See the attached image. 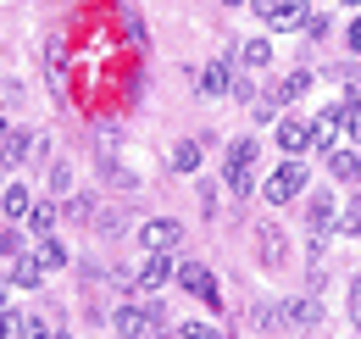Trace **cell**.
I'll use <instances>...</instances> for the list:
<instances>
[{
    "mask_svg": "<svg viewBox=\"0 0 361 339\" xmlns=\"http://www.w3.org/2000/svg\"><path fill=\"white\" fill-rule=\"evenodd\" d=\"M173 278H178V284H183L195 300H200V306H212V311L223 306V290H217L212 267H200V261H178V273H173Z\"/></svg>",
    "mask_w": 361,
    "mask_h": 339,
    "instance_id": "6da1fadb",
    "label": "cell"
},
{
    "mask_svg": "<svg viewBox=\"0 0 361 339\" xmlns=\"http://www.w3.org/2000/svg\"><path fill=\"white\" fill-rule=\"evenodd\" d=\"M306 178H312V172H306V162H283V167L262 184V195H267L272 206H283V201H295V195L306 189Z\"/></svg>",
    "mask_w": 361,
    "mask_h": 339,
    "instance_id": "7a4b0ae2",
    "label": "cell"
},
{
    "mask_svg": "<svg viewBox=\"0 0 361 339\" xmlns=\"http://www.w3.org/2000/svg\"><path fill=\"white\" fill-rule=\"evenodd\" d=\"M139 245H145V251L173 256V251L183 245V222H178V217H150V222L139 228Z\"/></svg>",
    "mask_w": 361,
    "mask_h": 339,
    "instance_id": "3957f363",
    "label": "cell"
},
{
    "mask_svg": "<svg viewBox=\"0 0 361 339\" xmlns=\"http://www.w3.org/2000/svg\"><path fill=\"white\" fill-rule=\"evenodd\" d=\"M278 323H295V328H322V300H317V295L283 300V306H278Z\"/></svg>",
    "mask_w": 361,
    "mask_h": 339,
    "instance_id": "277c9868",
    "label": "cell"
},
{
    "mask_svg": "<svg viewBox=\"0 0 361 339\" xmlns=\"http://www.w3.org/2000/svg\"><path fill=\"white\" fill-rule=\"evenodd\" d=\"M34 145H39V139H34L28 128H6V139H0V162H6V167L34 162Z\"/></svg>",
    "mask_w": 361,
    "mask_h": 339,
    "instance_id": "5b68a950",
    "label": "cell"
},
{
    "mask_svg": "<svg viewBox=\"0 0 361 339\" xmlns=\"http://www.w3.org/2000/svg\"><path fill=\"white\" fill-rule=\"evenodd\" d=\"M312 23V6L306 0H278V11H272L267 28H278V34H295V28H306Z\"/></svg>",
    "mask_w": 361,
    "mask_h": 339,
    "instance_id": "8992f818",
    "label": "cell"
},
{
    "mask_svg": "<svg viewBox=\"0 0 361 339\" xmlns=\"http://www.w3.org/2000/svg\"><path fill=\"white\" fill-rule=\"evenodd\" d=\"M11 284H17V290H39V284H45V261L34 251L11 256Z\"/></svg>",
    "mask_w": 361,
    "mask_h": 339,
    "instance_id": "52a82bcc",
    "label": "cell"
},
{
    "mask_svg": "<svg viewBox=\"0 0 361 339\" xmlns=\"http://www.w3.org/2000/svg\"><path fill=\"white\" fill-rule=\"evenodd\" d=\"M195 84H200V95H212V100H217V95H233V67H228V61H206Z\"/></svg>",
    "mask_w": 361,
    "mask_h": 339,
    "instance_id": "ba28073f",
    "label": "cell"
},
{
    "mask_svg": "<svg viewBox=\"0 0 361 339\" xmlns=\"http://www.w3.org/2000/svg\"><path fill=\"white\" fill-rule=\"evenodd\" d=\"M173 273H178V267H173V261H167V256L161 251H145V267H139V290H161V284H167V278H173Z\"/></svg>",
    "mask_w": 361,
    "mask_h": 339,
    "instance_id": "9c48e42d",
    "label": "cell"
},
{
    "mask_svg": "<svg viewBox=\"0 0 361 339\" xmlns=\"http://www.w3.org/2000/svg\"><path fill=\"white\" fill-rule=\"evenodd\" d=\"M278 145H283L289 156L312 150V123H300V117H278Z\"/></svg>",
    "mask_w": 361,
    "mask_h": 339,
    "instance_id": "30bf717a",
    "label": "cell"
},
{
    "mask_svg": "<svg viewBox=\"0 0 361 339\" xmlns=\"http://www.w3.org/2000/svg\"><path fill=\"white\" fill-rule=\"evenodd\" d=\"M145 328H150V311H145V306H117V311H111V334L139 339Z\"/></svg>",
    "mask_w": 361,
    "mask_h": 339,
    "instance_id": "8fae6325",
    "label": "cell"
},
{
    "mask_svg": "<svg viewBox=\"0 0 361 339\" xmlns=\"http://www.w3.org/2000/svg\"><path fill=\"white\" fill-rule=\"evenodd\" d=\"M0 212H6V222H17V217L34 212V195H28L23 184H6V189H0Z\"/></svg>",
    "mask_w": 361,
    "mask_h": 339,
    "instance_id": "7c38bea8",
    "label": "cell"
},
{
    "mask_svg": "<svg viewBox=\"0 0 361 339\" xmlns=\"http://www.w3.org/2000/svg\"><path fill=\"white\" fill-rule=\"evenodd\" d=\"M23 222H28L34 239H50V234H56V206H50V201H34V212L23 217Z\"/></svg>",
    "mask_w": 361,
    "mask_h": 339,
    "instance_id": "4fadbf2b",
    "label": "cell"
},
{
    "mask_svg": "<svg viewBox=\"0 0 361 339\" xmlns=\"http://www.w3.org/2000/svg\"><path fill=\"white\" fill-rule=\"evenodd\" d=\"M328 172H334L339 184H350V178H361V156L356 150H334V156H328Z\"/></svg>",
    "mask_w": 361,
    "mask_h": 339,
    "instance_id": "5bb4252c",
    "label": "cell"
},
{
    "mask_svg": "<svg viewBox=\"0 0 361 339\" xmlns=\"http://www.w3.org/2000/svg\"><path fill=\"white\" fill-rule=\"evenodd\" d=\"M306 222H312L317 234H328V228L339 222V212H334V195H322V201H312V212H306Z\"/></svg>",
    "mask_w": 361,
    "mask_h": 339,
    "instance_id": "9a60e30c",
    "label": "cell"
},
{
    "mask_svg": "<svg viewBox=\"0 0 361 339\" xmlns=\"http://www.w3.org/2000/svg\"><path fill=\"white\" fill-rule=\"evenodd\" d=\"M256 156H262L256 139H233V145H228V167H256Z\"/></svg>",
    "mask_w": 361,
    "mask_h": 339,
    "instance_id": "2e32d148",
    "label": "cell"
},
{
    "mask_svg": "<svg viewBox=\"0 0 361 339\" xmlns=\"http://www.w3.org/2000/svg\"><path fill=\"white\" fill-rule=\"evenodd\" d=\"M34 256L45 261V273H50V267H67V245H61L56 234H50V239H39V245H34Z\"/></svg>",
    "mask_w": 361,
    "mask_h": 339,
    "instance_id": "e0dca14e",
    "label": "cell"
},
{
    "mask_svg": "<svg viewBox=\"0 0 361 339\" xmlns=\"http://www.w3.org/2000/svg\"><path fill=\"white\" fill-rule=\"evenodd\" d=\"M306 89H312V73H306V67H300V73H289V78H283V84H278V100H283V106H289V100H300V95H306Z\"/></svg>",
    "mask_w": 361,
    "mask_h": 339,
    "instance_id": "ac0fdd59",
    "label": "cell"
},
{
    "mask_svg": "<svg viewBox=\"0 0 361 339\" xmlns=\"http://www.w3.org/2000/svg\"><path fill=\"white\" fill-rule=\"evenodd\" d=\"M45 73H50V84H61V73H67V44L61 40L45 44Z\"/></svg>",
    "mask_w": 361,
    "mask_h": 339,
    "instance_id": "d6986e66",
    "label": "cell"
},
{
    "mask_svg": "<svg viewBox=\"0 0 361 339\" xmlns=\"http://www.w3.org/2000/svg\"><path fill=\"white\" fill-rule=\"evenodd\" d=\"M223 184L233 189V201H245V195L256 189V178H250V167H223Z\"/></svg>",
    "mask_w": 361,
    "mask_h": 339,
    "instance_id": "ffe728a7",
    "label": "cell"
},
{
    "mask_svg": "<svg viewBox=\"0 0 361 339\" xmlns=\"http://www.w3.org/2000/svg\"><path fill=\"white\" fill-rule=\"evenodd\" d=\"M195 167H200V139H183L173 150V172H195Z\"/></svg>",
    "mask_w": 361,
    "mask_h": 339,
    "instance_id": "44dd1931",
    "label": "cell"
},
{
    "mask_svg": "<svg viewBox=\"0 0 361 339\" xmlns=\"http://www.w3.org/2000/svg\"><path fill=\"white\" fill-rule=\"evenodd\" d=\"M0 339H28V317H23V311H6V306H0Z\"/></svg>",
    "mask_w": 361,
    "mask_h": 339,
    "instance_id": "7402d4cb",
    "label": "cell"
},
{
    "mask_svg": "<svg viewBox=\"0 0 361 339\" xmlns=\"http://www.w3.org/2000/svg\"><path fill=\"white\" fill-rule=\"evenodd\" d=\"M239 56H245V67H267V61H272V44L267 40H245V44H239Z\"/></svg>",
    "mask_w": 361,
    "mask_h": 339,
    "instance_id": "603a6c76",
    "label": "cell"
},
{
    "mask_svg": "<svg viewBox=\"0 0 361 339\" xmlns=\"http://www.w3.org/2000/svg\"><path fill=\"white\" fill-rule=\"evenodd\" d=\"M45 184H50V195H67V189H73V167H67V162H50Z\"/></svg>",
    "mask_w": 361,
    "mask_h": 339,
    "instance_id": "cb8c5ba5",
    "label": "cell"
},
{
    "mask_svg": "<svg viewBox=\"0 0 361 339\" xmlns=\"http://www.w3.org/2000/svg\"><path fill=\"white\" fill-rule=\"evenodd\" d=\"M334 128H339V123H328V117H317V123H312V150H322V156H334Z\"/></svg>",
    "mask_w": 361,
    "mask_h": 339,
    "instance_id": "d4e9b609",
    "label": "cell"
},
{
    "mask_svg": "<svg viewBox=\"0 0 361 339\" xmlns=\"http://www.w3.org/2000/svg\"><path fill=\"white\" fill-rule=\"evenodd\" d=\"M23 251H28V239L17 234V222H6V228H0V256L11 261V256H23Z\"/></svg>",
    "mask_w": 361,
    "mask_h": 339,
    "instance_id": "484cf974",
    "label": "cell"
},
{
    "mask_svg": "<svg viewBox=\"0 0 361 339\" xmlns=\"http://www.w3.org/2000/svg\"><path fill=\"white\" fill-rule=\"evenodd\" d=\"M278 117H283V100H278V89H272V95L256 100V123H278Z\"/></svg>",
    "mask_w": 361,
    "mask_h": 339,
    "instance_id": "4316f807",
    "label": "cell"
},
{
    "mask_svg": "<svg viewBox=\"0 0 361 339\" xmlns=\"http://www.w3.org/2000/svg\"><path fill=\"white\" fill-rule=\"evenodd\" d=\"M67 217H78V222H94V195H73V201H67Z\"/></svg>",
    "mask_w": 361,
    "mask_h": 339,
    "instance_id": "83f0119b",
    "label": "cell"
},
{
    "mask_svg": "<svg viewBox=\"0 0 361 339\" xmlns=\"http://www.w3.org/2000/svg\"><path fill=\"white\" fill-rule=\"evenodd\" d=\"M178 334H183V339H223L217 328H212V323H183Z\"/></svg>",
    "mask_w": 361,
    "mask_h": 339,
    "instance_id": "f1b7e54d",
    "label": "cell"
},
{
    "mask_svg": "<svg viewBox=\"0 0 361 339\" xmlns=\"http://www.w3.org/2000/svg\"><path fill=\"white\" fill-rule=\"evenodd\" d=\"M345 128H350V139H361V100H345Z\"/></svg>",
    "mask_w": 361,
    "mask_h": 339,
    "instance_id": "f546056e",
    "label": "cell"
},
{
    "mask_svg": "<svg viewBox=\"0 0 361 339\" xmlns=\"http://www.w3.org/2000/svg\"><path fill=\"white\" fill-rule=\"evenodd\" d=\"M339 234H361V201H356L345 217H339Z\"/></svg>",
    "mask_w": 361,
    "mask_h": 339,
    "instance_id": "4dcf8cb0",
    "label": "cell"
},
{
    "mask_svg": "<svg viewBox=\"0 0 361 339\" xmlns=\"http://www.w3.org/2000/svg\"><path fill=\"white\" fill-rule=\"evenodd\" d=\"M328 28H334V23H328V17H317V11H312V23H306V34H312V40H328Z\"/></svg>",
    "mask_w": 361,
    "mask_h": 339,
    "instance_id": "1f68e13d",
    "label": "cell"
},
{
    "mask_svg": "<svg viewBox=\"0 0 361 339\" xmlns=\"http://www.w3.org/2000/svg\"><path fill=\"white\" fill-rule=\"evenodd\" d=\"M345 44H350V50H361V17H350V28H345Z\"/></svg>",
    "mask_w": 361,
    "mask_h": 339,
    "instance_id": "d6a6232c",
    "label": "cell"
},
{
    "mask_svg": "<svg viewBox=\"0 0 361 339\" xmlns=\"http://www.w3.org/2000/svg\"><path fill=\"white\" fill-rule=\"evenodd\" d=\"M350 317H356V328H361V278L350 284Z\"/></svg>",
    "mask_w": 361,
    "mask_h": 339,
    "instance_id": "836d02e7",
    "label": "cell"
},
{
    "mask_svg": "<svg viewBox=\"0 0 361 339\" xmlns=\"http://www.w3.org/2000/svg\"><path fill=\"white\" fill-rule=\"evenodd\" d=\"M250 6H256V17H262V23H272V11H278V0H250Z\"/></svg>",
    "mask_w": 361,
    "mask_h": 339,
    "instance_id": "e575fe53",
    "label": "cell"
},
{
    "mask_svg": "<svg viewBox=\"0 0 361 339\" xmlns=\"http://www.w3.org/2000/svg\"><path fill=\"white\" fill-rule=\"evenodd\" d=\"M28 339H50V328L39 323V317H28Z\"/></svg>",
    "mask_w": 361,
    "mask_h": 339,
    "instance_id": "d590c367",
    "label": "cell"
},
{
    "mask_svg": "<svg viewBox=\"0 0 361 339\" xmlns=\"http://www.w3.org/2000/svg\"><path fill=\"white\" fill-rule=\"evenodd\" d=\"M223 6H250V0H223Z\"/></svg>",
    "mask_w": 361,
    "mask_h": 339,
    "instance_id": "8d00e7d4",
    "label": "cell"
},
{
    "mask_svg": "<svg viewBox=\"0 0 361 339\" xmlns=\"http://www.w3.org/2000/svg\"><path fill=\"white\" fill-rule=\"evenodd\" d=\"M0 189H6V162H0Z\"/></svg>",
    "mask_w": 361,
    "mask_h": 339,
    "instance_id": "74e56055",
    "label": "cell"
},
{
    "mask_svg": "<svg viewBox=\"0 0 361 339\" xmlns=\"http://www.w3.org/2000/svg\"><path fill=\"white\" fill-rule=\"evenodd\" d=\"M0 139H6V117H0Z\"/></svg>",
    "mask_w": 361,
    "mask_h": 339,
    "instance_id": "f35d334b",
    "label": "cell"
},
{
    "mask_svg": "<svg viewBox=\"0 0 361 339\" xmlns=\"http://www.w3.org/2000/svg\"><path fill=\"white\" fill-rule=\"evenodd\" d=\"M0 306H6V284H0Z\"/></svg>",
    "mask_w": 361,
    "mask_h": 339,
    "instance_id": "ab89813d",
    "label": "cell"
},
{
    "mask_svg": "<svg viewBox=\"0 0 361 339\" xmlns=\"http://www.w3.org/2000/svg\"><path fill=\"white\" fill-rule=\"evenodd\" d=\"M50 339H73V334H50Z\"/></svg>",
    "mask_w": 361,
    "mask_h": 339,
    "instance_id": "60d3db41",
    "label": "cell"
},
{
    "mask_svg": "<svg viewBox=\"0 0 361 339\" xmlns=\"http://www.w3.org/2000/svg\"><path fill=\"white\" fill-rule=\"evenodd\" d=\"M345 6H361V0H345Z\"/></svg>",
    "mask_w": 361,
    "mask_h": 339,
    "instance_id": "b9f144b4",
    "label": "cell"
}]
</instances>
